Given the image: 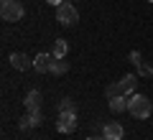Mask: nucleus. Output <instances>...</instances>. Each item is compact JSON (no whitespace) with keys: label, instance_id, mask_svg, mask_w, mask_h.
Here are the masks:
<instances>
[{"label":"nucleus","instance_id":"obj_1","mask_svg":"<svg viewBox=\"0 0 153 140\" xmlns=\"http://www.w3.org/2000/svg\"><path fill=\"white\" fill-rule=\"evenodd\" d=\"M151 110H153V104H151V99H148L146 94H130V97H128V112H130L133 117L146 120L148 115H151Z\"/></svg>","mask_w":153,"mask_h":140},{"label":"nucleus","instance_id":"obj_2","mask_svg":"<svg viewBox=\"0 0 153 140\" xmlns=\"http://www.w3.org/2000/svg\"><path fill=\"white\" fill-rule=\"evenodd\" d=\"M0 16H3V21L8 23H16L23 18V5L18 3V0H3V5H0Z\"/></svg>","mask_w":153,"mask_h":140},{"label":"nucleus","instance_id":"obj_3","mask_svg":"<svg viewBox=\"0 0 153 140\" xmlns=\"http://www.w3.org/2000/svg\"><path fill=\"white\" fill-rule=\"evenodd\" d=\"M56 21H59L61 26H74V23L79 21V13H76V8L71 5V3H64V5L56 8Z\"/></svg>","mask_w":153,"mask_h":140},{"label":"nucleus","instance_id":"obj_4","mask_svg":"<svg viewBox=\"0 0 153 140\" xmlns=\"http://www.w3.org/2000/svg\"><path fill=\"white\" fill-rule=\"evenodd\" d=\"M56 130L64 135L74 133L76 130V112L71 110V112H59V120H56Z\"/></svg>","mask_w":153,"mask_h":140},{"label":"nucleus","instance_id":"obj_5","mask_svg":"<svg viewBox=\"0 0 153 140\" xmlns=\"http://www.w3.org/2000/svg\"><path fill=\"white\" fill-rule=\"evenodd\" d=\"M8 61H10V66H13V69H18V71H28V69H33V59H28L23 51H13Z\"/></svg>","mask_w":153,"mask_h":140},{"label":"nucleus","instance_id":"obj_6","mask_svg":"<svg viewBox=\"0 0 153 140\" xmlns=\"http://www.w3.org/2000/svg\"><path fill=\"white\" fill-rule=\"evenodd\" d=\"M102 135H105L107 140H123L125 130H123L120 122H105V125H102Z\"/></svg>","mask_w":153,"mask_h":140},{"label":"nucleus","instance_id":"obj_7","mask_svg":"<svg viewBox=\"0 0 153 140\" xmlns=\"http://www.w3.org/2000/svg\"><path fill=\"white\" fill-rule=\"evenodd\" d=\"M23 104H26L28 112H38V107H41V92L38 89H31L26 94V99H23Z\"/></svg>","mask_w":153,"mask_h":140},{"label":"nucleus","instance_id":"obj_8","mask_svg":"<svg viewBox=\"0 0 153 140\" xmlns=\"http://www.w3.org/2000/svg\"><path fill=\"white\" fill-rule=\"evenodd\" d=\"M51 61H54V54H38L36 59H33V69L36 71H49Z\"/></svg>","mask_w":153,"mask_h":140},{"label":"nucleus","instance_id":"obj_9","mask_svg":"<svg viewBox=\"0 0 153 140\" xmlns=\"http://www.w3.org/2000/svg\"><path fill=\"white\" fill-rule=\"evenodd\" d=\"M38 125H41V112H28L21 120V130H31V127H38Z\"/></svg>","mask_w":153,"mask_h":140},{"label":"nucleus","instance_id":"obj_10","mask_svg":"<svg viewBox=\"0 0 153 140\" xmlns=\"http://www.w3.org/2000/svg\"><path fill=\"white\" fill-rule=\"evenodd\" d=\"M66 51H69L66 41H64V38H56V41H54V46H51V54H54V59H64V56H66Z\"/></svg>","mask_w":153,"mask_h":140},{"label":"nucleus","instance_id":"obj_11","mask_svg":"<svg viewBox=\"0 0 153 140\" xmlns=\"http://www.w3.org/2000/svg\"><path fill=\"white\" fill-rule=\"evenodd\" d=\"M135 81H138V76L135 74H125L120 79V87H123V94H133V89H135Z\"/></svg>","mask_w":153,"mask_h":140},{"label":"nucleus","instance_id":"obj_12","mask_svg":"<svg viewBox=\"0 0 153 140\" xmlns=\"http://www.w3.org/2000/svg\"><path fill=\"white\" fill-rule=\"evenodd\" d=\"M107 102H110V110H112L115 115H117V112H125V110H128V99L123 97V94H120V97H112V99H107Z\"/></svg>","mask_w":153,"mask_h":140},{"label":"nucleus","instance_id":"obj_13","mask_svg":"<svg viewBox=\"0 0 153 140\" xmlns=\"http://www.w3.org/2000/svg\"><path fill=\"white\" fill-rule=\"evenodd\" d=\"M66 71H69V64H66L64 59H54V61H51L49 74H66Z\"/></svg>","mask_w":153,"mask_h":140},{"label":"nucleus","instance_id":"obj_14","mask_svg":"<svg viewBox=\"0 0 153 140\" xmlns=\"http://www.w3.org/2000/svg\"><path fill=\"white\" fill-rule=\"evenodd\" d=\"M105 94H107V99H112V97H120V94H123V87H120V81H112V84H107Z\"/></svg>","mask_w":153,"mask_h":140},{"label":"nucleus","instance_id":"obj_15","mask_svg":"<svg viewBox=\"0 0 153 140\" xmlns=\"http://www.w3.org/2000/svg\"><path fill=\"white\" fill-rule=\"evenodd\" d=\"M71 110H74V102H71L69 97H64L59 102V112H71Z\"/></svg>","mask_w":153,"mask_h":140},{"label":"nucleus","instance_id":"obj_16","mask_svg":"<svg viewBox=\"0 0 153 140\" xmlns=\"http://www.w3.org/2000/svg\"><path fill=\"white\" fill-rule=\"evenodd\" d=\"M138 74H140V76H153V66H148V64H138Z\"/></svg>","mask_w":153,"mask_h":140},{"label":"nucleus","instance_id":"obj_17","mask_svg":"<svg viewBox=\"0 0 153 140\" xmlns=\"http://www.w3.org/2000/svg\"><path fill=\"white\" fill-rule=\"evenodd\" d=\"M128 61H130V64H143V59H140V51H130V54H128Z\"/></svg>","mask_w":153,"mask_h":140},{"label":"nucleus","instance_id":"obj_18","mask_svg":"<svg viewBox=\"0 0 153 140\" xmlns=\"http://www.w3.org/2000/svg\"><path fill=\"white\" fill-rule=\"evenodd\" d=\"M46 3H49V5H54V8H59V5H64L66 0H46Z\"/></svg>","mask_w":153,"mask_h":140},{"label":"nucleus","instance_id":"obj_19","mask_svg":"<svg viewBox=\"0 0 153 140\" xmlns=\"http://www.w3.org/2000/svg\"><path fill=\"white\" fill-rule=\"evenodd\" d=\"M87 140H107V138H105V135H97V138H94L92 135V138H87Z\"/></svg>","mask_w":153,"mask_h":140},{"label":"nucleus","instance_id":"obj_20","mask_svg":"<svg viewBox=\"0 0 153 140\" xmlns=\"http://www.w3.org/2000/svg\"><path fill=\"white\" fill-rule=\"evenodd\" d=\"M148 3H153V0H148Z\"/></svg>","mask_w":153,"mask_h":140},{"label":"nucleus","instance_id":"obj_21","mask_svg":"<svg viewBox=\"0 0 153 140\" xmlns=\"http://www.w3.org/2000/svg\"><path fill=\"white\" fill-rule=\"evenodd\" d=\"M66 3H69V0H66Z\"/></svg>","mask_w":153,"mask_h":140}]
</instances>
